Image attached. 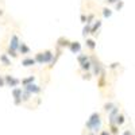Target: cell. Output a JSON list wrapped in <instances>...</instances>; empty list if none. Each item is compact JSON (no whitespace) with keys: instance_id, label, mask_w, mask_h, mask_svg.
<instances>
[{"instance_id":"6da1fadb","label":"cell","mask_w":135,"mask_h":135,"mask_svg":"<svg viewBox=\"0 0 135 135\" xmlns=\"http://www.w3.org/2000/svg\"><path fill=\"white\" fill-rule=\"evenodd\" d=\"M85 127H86L89 131H93V132L100 131V127H101V118H100L99 112H93V114H91V116H89V119H88L86 123H85Z\"/></svg>"},{"instance_id":"7a4b0ae2","label":"cell","mask_w":135,"mask_h":135,"mask_svg":"<svg viewBox=\"0 0 135 135\" xmlns=\"http://www.w3.org/2000/svg\"><path fill=\"white\" fill-rule=\"evenodd\" d=\"M91 61H92V73H93V76H96V77H99L101 73H103V66H101V62L95 57V55H92L91 57Z\"/></svg>"},{"instance_id":"3957f363","label":"cell","mask_w":135,"mask_h":135,"mask_svg":"<svg viewBox=\"0 0 135 135\" xmlns=\"http://www.w3.org/2000/svg\"><path fill=\"white\" fill-rule=\"evenodd\" d=\"M22 93H23V88L16 86L12 88V97H14V104L15 105H20L23 101H22Z\"/></svg>"},{"instance_id":"277c9868","label":"cell","mask_w":135,"mask_h":135,"mask_svg":"<svg viewBox=\"0 0 135 135\" xmlns=\"http://www.w3.org/2000/svg\"><path fill=\"white\" fill-rule=\"evenodd\" d=\"M4 78H6V84H7V86H9V88H16V86L22 83L19 78H16V77L12 76V74H6Z\"/></svg>"},{"instance_id":"5b68a950","label":"cell","mask_w":135,"mask_h":135,"mask_svg":"<svg viewBox=\"0 0 135 135\" xmlns=\"http://www.w3.org/2000/svg\"><path fill=\"white\" fill-rule=\"evenodd\" d=\"M19 46H20V39L16 34H12L11 35V39H9V43H8V49L11 50H15V51H19Z\"/></svg>"},{"instance_id":"8992f818","label":"cell","mask_w":135,"mask_h":135,"mask_svg":"<svg viewBox=\"0 0 135 135\" xmlns=\"http://www.w3.org/2000/svg\"><path fill=\"white\" fill-rule=\"evenodd\" d=\"M81 43L78 42V41H72V43H70V46H69V50H70V53L72 54H80L81 53Z\"/></svg>"},{"instance_id":"52a82bcc","label":"cell","mask_w":135,"mask_h":135,"mask_svg":"<svg viewBox=\"0 0 135 135\" xmlns=\"http://www.w3.org/2000/svg\"><path fill=\"white\" fill-rule=\"evenodd\" d=\"M25 89H27L28 92H31L32 95H38V93H41V86L38 85V84H35V83H32V84H28V85H26V86H23Z\"/></svg>"},{"instance_id":"ba28073f","label":"cell","mask_w":135,"mask_h":135,"mask_svg":"<svg viewBox=\"0 0 135 135\" xmlns=\"http://www.w3.org/2000/svg\"><path fill=\"white\" fill-rule=\"evenodd\" d=\"M70 43H72V41H70V39H68V38H65V37H60V38L57 39V46L61 47V49H64V47H69V46H70Z\"/></svg>"},{"instance_id":"9c48e42d","label":"cell","mask_w":135,"mask_h":135,"mask_svg":"<svg viewBox=\"0 0 135 135\" xmlns=\"http://www.w3.org/2000/svg\"><path fill=\"white\" fill-rule=\"evenodd\" d=\"M37 65V60L32 58V57H26L22 60V66L25 68H31V66H35Z\"/></svg>"},{"instance_id":"30bf717a","label":"cell","mask_w":135,"mask_h":135,"mask_svg":"<svg viewBox=\"0 0 135 135\" xmlns=\"http://www.w3.org/2000/svg\"><path fill=\"white\" fill-rule=\"evenodd\" d=\"M119 115V108L115 107L112 111H109V115H108V119H109V124H114L115 120H116V116Z\"/></svg>"},{"instance_id":"8fae6325","label":"cell","mask_w":135,"mask_h":135,"mask_svg":"<svg viewBox=\"0 0 135 135\" xmlns=\"http://www.w3.org/2000/svg\"><path fill=\"white\" fill-rule=\"evenodd\" d=\"M80 65V69H81V72H91L92 70V61L91 60H88V61H85V62H83V64H78Z\"/></svg>"},{"instance_id":"7c38bea8","label":"cell","mask_w":135,"mask_h":135,"mask_svg":"<svg viewBox=\"0 0 135 135\" xmlns=\"http://www.w3.org/2000/svg\"><path fill=\"white\" fill-rule=\"evenodd\" d=\"M43 55H45V64H50L53 61V58H54V53L51 50H49V49L43 51Z\"/></svg>"},{"instance_id":"4fadbf2b","label":"cell","mask_w":135,"mask_h":135,"mask_svg":"<svg viewBox=\"0 0 135 135\" xmlns=\"http://www.w3.org/2000/svg\"><path fill=\"white\" fill-rule=\"evenodd\" d=\"M100 27H101V20L100 19H97V20H95L93 23H92V35H97V31L100 30Z\"/></svg>"},{"instance_id":"5bb4252c","label":"cell","mask_w":135,"mask_h":135,"mask_svg":"<svg viewBox=\"0 0 135 135\" xmlns=\"http://www.w3.org/2000/svg\"><path fill=\"white\" fill-rule=\"evenodd\" d=\"M9 55L7 54V53H4V54H0V62H2L4 66H11L12 64H11V60L8 58Z\"/></svg>"},{"instance_id":"9a60e30c","label":"cell","mask_w":135,"mask_h":135,"mask_svg":"<svg viewBox=\"0 0 135 135\" xmlns=\"http://www.w3.org/2000/svg\"><path fill=\"white\" fill-rule=\"evenodd\" d=\"M85 45H86V47L89 49V50H95L96 49V41L93 39V38H85Z\"/></svg>"},{"instance_id":"2e32d148","label":"cell","mask_w":135,"mask_h":135,"mask_svg":"<svg viewBox=\"0 0 135 135\" xmlns=\"http://www.w3.org/2000/svg\"><path fill=\"white\" fill-rule=\"evenodd\" d=\"M97 85H99V88H104L105 86V72L104 70L97 77Z\"/></svg>"},{"instance_id":"e0dca14e","label":"cell","mask_w":135,"mask_h":135,"mask_svg":"<svg viewBox=\"0 0 135 135\" xmlns=\"http://www.w3.org/2000/svg\"><path fill=\"white\" fill-rule=\"evenodd\" d=\"M30 46H27V45L25 42H20V46H19V54H28L30 53Z\"/></svg>"},{"instance_id":"ac0fdd59","label":"cell","mask_w":135,"mask_h":135,"mask_svg":"<svg viewBox=\"0 0 135 135\" xmlns=\"http://www.w3.org/2000/svg\"><path fill=\"white\" fill-rule=\"evenodd\" d=\"M34 58L37 60V64H38V65H43V64H45V55H43V51L37 53L35 55H34Z\"/></svg>"},{"instance_id":"d6986e66","label":"cell","mask_w":135,"mask_h":135,"mask_svg":"<svg viewBox=\"0 0 135 135\" xmlns=\"http://www.w3.org/2000/svg\"><path fill=\"white\" fill-rule=\"evenodd\" d=\"M32 83H35V77H34V76H28V77H26V78L22 80V86H26V85L32 84Z\"/></svg>"},{"instance_id":"ffe728a7","label":"cell","mask_w":135,"mask_h":135,"mask_svg":"<svg viewBox=\"0 0 135 135\" xmlns=\"http://www.w3.org/2000/svg\"><path fill=\"white\" fill-rule=\"evenodd\" d=\"M91 32H92V25L85 23V26L83 27V37H85V38H86Z\"/></svg>"},{"instance_id":"44dd1931","label":"cell","mask_w":135,"mask_h":135,"mask_svg":"<svg viewBox=\"0 0 135 135\" xmlns=\"http://www.w3.org/2000/svg\"><path fill=\"white\" fill-rule=\"evenodd\" d=\"M31 96H32V93L23 88V93H22V101H23V103H26V101H28V100L31 99Z\"/></svg>"},{"instance_id":"7402d4cb","label":"cell","mask_w":135,"mask_h":135,"mask_svg":"<svg viewBox=\"0 0 135 135\" xmlns=\"http://www.w3.org/2000/svg\"><path fill=\"white\" fill-rule=\"evenodd\" d=\"M101 14H103V18L108 19V18H111V16H112V9H111V8H108V7H104L103 9H101Z\"/></svg>"},{"instance_id":"603a6c76","label":"cell","mask_w":135,"mask_h":135,"mask_svg":"<svg viewBox=\"0 0 135 135\" xmlns=\"http://www.w3.org/2000/svg\"><path fill=\"white\" fill-rule=\"evenodd\" d=\"M88 60H91V57H89L88 54H78L77 55V62L78 64H83V62H85Z\"/></svg>"},{"instance_id":"cb8c5ba5","label":"cell","mask_w":135,"mask_h":135,"mask_svg":"<svg viewBox=\"0 0 135 135\" xmlns=\"http://www.w3.org/2000/svg\"><path fill=\"white\" fill-rule=\"evenodd\" d=\"M109 131L112 135H118L119 132V126L116 124V123H114V124H109Z\"/></svg>"},{"instance_id":"d4e9b609","label":"cell","mask_w":135,"mask_h":135,"mask_svg":"<svg viewBox=\"0 0 135 135\" xmlns=\"http://www.w3.org/2000/svg\"><path fill=\"white\" fill-rule=\"evenodd\" d=\"M126 122V119H124V115H122V114H119L118 116H116V120H115V123H116V124L120 127L122 124H123V123H124Z\"/></svg>"},{"instance_id":"484cf974","label":"cell","mask_w":135,"mask_h":135,"mask_svg":"<svg viewBox=\"0 0 135 135\" xmlns=\"http://www.w3.org/2000/svg\"><path fill=\"white\" fill-rule=\"evenodd\" d=\"M116 105L114 104V103H112V101H108V103H105L104 104V111H107V112H109V111H112V109H114Z\"/></svg>"},{"instance_id":"4316f807","label":"cell","mask_w":135,"mask_h":135,"mask_svg":"<svg viewBox=\"0 0 135 135\" xmlns=\"http://www.w3.org/2000/svg\"><path fill=\"white\" fill-rule=\"evenodd\" d=\"M95 22V14H88L86 15V23L88 25H92Z\"/></svg>"},{"instance_id":"83f0119b","label":"cell","mask_w":135,"mask_h":135,"mask_svg":"<svg viewBox=\"0 0 135 135\" xmlns=\"http://www.w3.org/2000/svg\"><path fill=\"white\" fill-rule=\"evenodd\" d=\"M9 57H12V58H16L18 57V53L19 51H15V50H11V49H7V51H6Z\"/></svg>"},{"instance_id":"f1b7e54d","label":"cell","mask_w":135,"mask_h":135,"mask_svg":"<svg viewBox=\"0 0 135 135\" xmlns=\"http://www.w3.org/2000/svg\"><path fill=\"white\" fill-rule=\"evenodd\" d=\"M123 7H124V2H123V0H119V2L115 4V8H116V11H120Z\"/></svg>"},{"instance_id":"f546056e","label":"cell","mask_w":135,"mask_h":135,"mask_svg":"<svg viewBox=\"0 0 135 135\" xmlns=\"http://www.w3.org/2000/svg\"><path fill=\"white\" fill-rule=\"evenodd\" d=\"M93 76V73H91V72H85L84 74H83V78L84 80H91V77Z\"/></svg>"},{"instance_id":"4dcf8cb0","label":"cell","mask_w":135,"mask_h":135,"mask_svg":"<svg viewBox=\"0 0 135 135\" xmlns=\"http://www.w3.org/2000/svg\"><path fill=\"white\" fill-rule=\"evenodd\" d=\"M119 62H112L109 66H108V69H112V70H114V69H116V68H119Z\"/></svg>"},{"instance_id":"1f68e13d","label":"cell","mask_w":135,"mask_h":135,"mask_svg":"<svg viewBox=\"0 0 135 135\" xmlns=\"http://www.w3.org/2000/svg\"><path fill=\"white\" fill-rule=\"evenodd\" d=\"M7 84H6V78H4V76H0V88H3V86H6Z\"/></svg>"},{"instance_id":"d6a6232c","label":"cell","mask_w":135,"mask_h":135,"mask_svg":"<svg viewBox=\"0 0 135 135\" xmlns=\"http://www.w3.org/2000/svg\"><path fill=\"white\" fill-rule=\"evenodd\" d=\"M80 19H81V22H83V23H84V25L86 23V15H85V14H81V16H80Z\"/></svg>"},{"instance_id":"836d02e7","label":"cell","mask_w":135,"mask_h":135,"mask_svg":"<svg viewBox=\"0 0 135 135\" xmlns=\"http://www.w3.org/2000/svg\"><path fill=\"white\" fill-rule=\"evenodd\" d=\"M99 135H112V134H111V131L103 130V131H100V134H99Z\"/></svg>"},{"instance_id":"e575fe53","label":"cell","mask_w":135,"mask_h":135,"mask_svg":"<svg viewBox=\"0 0 135 135\" xmlns=\"http://www.w3.org/2000/svg\"><path fill=\"white\" fill-rule=\"evenodd\" d=\"M118 2H119V0H105L107 4H116Z\"/></svg>"},{"instance_id":"d590c367","label":"cell","mask_w":135,"mask_h":135,"mask_svg":"<svg viewBox=\"0 0 135 135\" xmlns=\"http://www.w3.org/2000/svg\"><path fill=\"white\" fill-rule=\"evenodd\" d=\"M122 135H134V134H132L130 130H126V131H123V134H122Z\"/></svg>"},{"instance_id":"8d00e7d4","label":"cell","mask_w":135,"mask_h":135,"mask_svg":"<svg viewBox=\"0 0 135 135\" xmlns=\"http://www.w3.org/2000/svg\"><path fill=\"white\" fill-rule=\"evenodd\" d=\"M3 14H4V12H3V9H0V16H2Z\"/></svg>"}]
</instances>
